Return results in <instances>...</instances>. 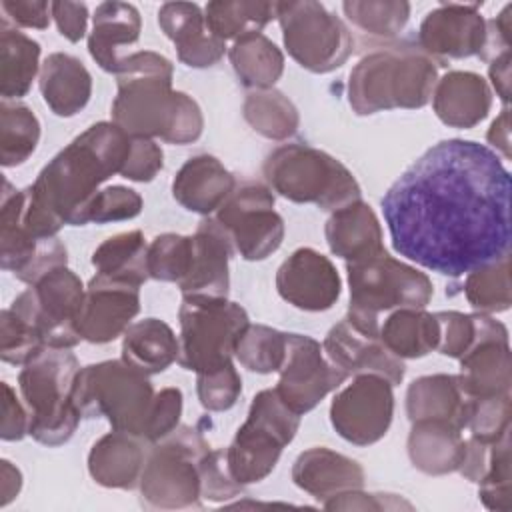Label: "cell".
I'll return each instance as SVG.
<instances>
[{
	"mask_svg": "<svg viewBox=\"0 0 512 512\" xmlns=\"http://www.w3.org/2000/svg\"><path fill=\"white\" fill-rule=\"evenodd\" d=\"M382 212L394 250L444 276L510 254V172L474 140L428 148L388 188Z\"/></svg>",
	"mask_w": 512,
	"mask_h": 512,
	"instance_id": "1",
	"label": "cell"
},
{
	"mask_svg": "<svg viewBox=\"0 0 512 512\" xmlns=\"http://www.w3.org/2000/svg\"><path fill=\"white\" fill-rule=\"evenodd\" d=\"M172 62L152 50L122 56L112 122L130 136L190 144L200 138L204 118L198 102L172 90Z\"/></svg>",
	"mask_w": 512,
	"mask_h": 512,
	"instance_id": "2",
	"label": "cell"
},
{
	"mask_svg": "<svg viewBox=\"0 0 512 512\" xmlns=\"http://www.w3.org/2000/svg\"><path fill=\"white\" fill-rule=\"evenodd\" d=\"M132 136L114 122H98L62 148L30 186L36 202L70 226H84L98 186L120 174Z\"/></svg>",
	"mask_w": 512,
	"mask_h": 512,
	"instance_id": "3",
	"label": "cell"
},
{
	"mask_svg": "<svg viewBox=\"0 0 512 512\" xmlns=\"http://www.w3.org/2000/svg\"><path fill=\"white\" fill-rule=\"evenodd\" d=\"M438 62L418 44L396 42L366 54L350 72L348 100L356 114L422 108L432 98Z\"/></svg>",
	"mask_w": 512,
	"mask_h": 512,
	"instance_id": "4",
	"label": "cell"
},
{
	"mask_svg": "<svg viewBox=\"0 0 512 512\" xmlns=\"http://www.w3.org/2000/svg\"><path fill=\"white\" fill-rule=\"evenodd\" d=\"M80 370L68 348H44L18 374L22 400L30 414L28 434L46 446H60L74 434L80 412L72 400Z\"/></svg>",
	"mask_w": 512,
	"mask_h": 512,
	"instance_id": "5",
	"label": "cell"
},
{
	"mask_svg": "<svg viewBox=\"0 0 512 512\" xmlns=\"http://www.w3.org/2000/svg\"><path fill=\"white\" fill-rule=\"evenodd\" d=\"M274 192L298 204H316L322 210H338L360 200V184L334 156L308 144H282L272 150L262 166Z\"/></svg>",
	"mask_w": 512,
	"mask_h": 512,
	"instance_id": "6",
	"label": "cell"
},
{
	"mask_svg": "<svg viewBox=\"0 0 512 512\" xmlns=\"http://www.w3.org/2000/svg\"><path fill=\"white\" fill-rule=\"evenodd\" d=\"M346 272L350 286L346 320L364 334L380 336V312L424 308L434 294L424 272L388 256L386 250L366 260L346 262Z\"/></svg>",
	"mask_w": 512,
	"mask_h": 512,
	"instance_id": "7",
	"label": "cell"
},
{
	"mask_svg": "<svg viewBox=\"0 0 512 512\" xmlns=\"http://www.w3.org/2000/svg\"><path fill=\"white\" fill-rule=\"evenodd\" d=\"M154 388L146 374L124 360H104L78 370L72 400L82 418L104 416L112 430L144 440Z\"/></svg>",
	"mask_w": 512,
	"mask_h": 512,
	"instance_id": "8",
	"label": "cell"
},
{
	"mask_svg": "<svg viewBox=\"0 0 512 512\" xmlns=\"http://www.w3.org/2000/svg\"><path fill=\"white\" fill-rule=\"evenodd\" d=\"M210 450L192 426H178L148 452L140 474L142 504L156 510L200 506V460Z\"/></svg>",
	"mask_w": 512,
	"mask_h": 512,
	"instance_id": "9",
	"label": "cell"
},
{
	"mask_svg": "<svg viewBox=\"0 0 512 512\" xmlns=\"http://www.w3.org/2000/svg\"><path fill=\"white\" fill-rule=\"evenodd\" d=\"M298 426L300 416L280 400L274 388L260 390L252 398L246 422L224 450L232 478L242 486L264 480L276 468L284 446L294 440Z\"/></svg>",
	"mask_w": 512,
	"mask_h": 512,
	"instance_id": "10",
	"label": "cell"
},
{
	"mask_svg": "<svg viewBox=\"0 0 512 512\" xmlns=\"http://www.w3.org/2000/svg\"><path fill=\"white\" fill-rule=\"evenodd\" d=\"M178 320V364L196 374H206L232 364L236 340L250 324L246 310L228 298H182Z\"/></svg>",
	"mask_w": 512,
	"mask_h": 512,
	"instance_id": "11",
	"label": "cell"
},
{
	"mask_svg": "<svg viewBox=\"0 0 512 512\" xmlns=\"http://www.w3.org/2000/svg\"><path fill=\"white\" fill-rule=\"evenodd\" d=\"M276 18L288 54L314 74L340 68L354 50L346 24L320 2H276Z\"/></svg>",
	"mask_w": 512,
	"mask_h": 512,
	"instance_id": "12",
	"label": "cell"
},
{
	"mask_svg": "<svg viewBox=\"0 0 512 512\" xmlns=\"http://www.w3.org/2000/svg\"><path fill=\"white\" fill-rule=\"evenodd\" d=\"M214 220L230 240L232 252L250 262L268 258L284 240V220L274 210V194L254 180L236 182Z\"/></svg>",
	"mask_w": 512,
	"mask_h": 512,
	"instance_id": "13",
	"label": "cell"
},
{
	"mask_svg": "<svg viewBox=\"0 0 512 512\" xmlns=\"http://www.w3.org/2000/svg\"><path fill=\"white\" fill-rule=\"evenodd\" d=\"M84 296L82 280L68 266H58L18 294L10 308L36 326L46 348H72L82 340L76 322Z\"/></svg>",
	"mask_w": 512,
	"mask_h": 512,
	"instance_id": "14",
	"label": "cell"
},
{
	"mask_svg": "<svg viewBox=\"0 0 512 512\" xmlns=\"http://www.w3.org/2000/svg\"><path fill=\"white\" fill-rule=\"evenodd\" d=\"M276 394L298 416L316 408L326 394L346 382L348 374L324 358L318 340L286 332V358L278 370Z\"/></svg>",
	"mask_w": 512,
	"mask_h": 512,
	"instance_id": "15",
	"label": "cell"
},
{
	"mask_svg": "<svg viewBox=\"0 0 512 512\" xmlns=\"http://www.w3.org/2000/svg\"><path fill=\"white\" fill-rule=\"evenodd\" d=\"M394 416L392 384L378 374H356L330 404V422L338 436L368 446L386 436Z\"/></svg>",
	"mask_w": 512,
	"mask_h": 512,
	"instance_id": "16",
	"label": "cell"
},
{
	"mask_svg": "<svg viewBox=\"0 0 512 512\" xmlns=\"http://www.w3.org/2000/svg\"><path fill=\"white\" fill-rule=\"evenodd\" d=\"M458 384L470 398L510 394V346L502 322L478 312V330L472 346L458 358Z\"/></svg>",
	"mask_w": 512,
	"mask_h": 512,
	"instance_id": "17",
	"label": "cell"
},
{
	"mask_svg": "<svg viewBox=\"0 0 512 512\" xmlns=\"http://www.w3.org/2000/svg\"><path fill=\"white\" fill-rule=\"evenodd\" d=\"M276 290L294 308L324 312L340 298L342 280L328 256L306 246L294 250L280 264Z\"/></svg>",
	"mask_w": 512,
	"mask_h": 512,
	"instance_id": "18",
	"label": "cell"
},
{
	"mask_svg": "<svg viewBox=\"0 0 512 512\" xmlns=\"http://www.w3.org/2000/svg\"><path fill=\"white\" fill-rule=\"evenodd\" d=\"M138 312V286L96 274L86 286V296L76 328L82 340L92 344H106L124 334Z\"/></svg>",
	"mask_w": 512,
	"mask_h": 512,
	"instance_id": "19",
	"label": "cell"
},
{
	"mask_svg": "<svg viewBox=\"0 0 512 512\" xmlns=\"http://www.w3.org/2000/svg\"><path fill=\"white\" fill-rule=\"evenodd\" d=\"M486 42V20L480 4H440L418 28V46L436 62L480 56Z\"/></svg>",
	"mask_w": 512,
	"mask_h": 512,
	"instance_id": "20",
	"label": "cell"
},
{
	"mask_svg": "<svg viewBox=\"0 0 512 512\" xmlns=\"http://www.w3.org/2000/svg\"><path fill=\"white\" fill-rule=\"evenodd\" d=\"M322 352L328 360L350 374H378L392 386L404 380L406 366L402 358L394 356L380 336L356 330L346 318L330 328L322 342Z\"/></svg>",
	"mask_w": 512,
	"mask_h": 512,
	"instance_id": "21",
	"label": "cell"
},
{
	"mask_svg": "<svg viewBox=\"0 0 512 512\" xmlns=\"http://www.w3.org/2000/svg\"><path fill=\"white\" fill-rule=\"evenodd\" d=\"M230 240L214 218H204L192 236V260L188 274L178 284L182 298L226 300L230 288L228 260Z\"/></svg>",
	"mask_w": 512,
	"mask_h": 512,
	"instance_id": "22",
	"label": "cell"
},
{
	"mask_svg": "<svg viewBox=\"0 0 512 512\" xmlns=\"http://www.w3.org/2000/svg\"><path fill=\"white\" fill-rule=\"evenodd\" d=\"M158 26L174 42L178 60L186 66H214L226 52V42L210 34L204 12L194 2L162 4L158 10Z\"/></svg>",
	"mask_w": 512,
	"mask_h": 512,
	"instance_id": "23",
	"label": "cell"
},
{
	"mask_svg": "<svg viewBox=\"0 0 512 512\" xmlns=\"http://www.w3.org/2000/svg\"><path fill=\"white\" fill-rule=\"evenodd\" d=\"M294 484L316 500H328L336 494L358 490L364 484L362 466L326 446L304 450L292 466Z\"/></svg>",
	"mask_w": 512,
	"mask_h": 512,
	"instance_id": "24",
	"label": "cell"
},
{
	"mask_svg": "<svg viewBox=\"0 0 512 512\" xmlns=\"http://www.w3.org/2000/svg\"><path fill=\"white\" fill-rule=\"evenodd\" d=\"M432 106L436 116L452 128H472L484 120L492 106L488 82L466 70L446 72L432 90Z\"/></svg>",
	"mask_w": 512,
	"mask_h": 512,
	"instance_id": "25",
	"label": "cell"
},
{
	"mask_svg": "<svg viewBox=\"0 0 512 512\" xmlns=\"http://www.w3.org/2000/svg\"><path fill=\"white\" fill-rule=\"evenodd\" d=\"M234 186V176L218 158L198 154L188 158L176 172L172 180V196L186 210L208 216L224 204Z\"/></svg>",
	"mask_w": 512,
	"mask_h": 512,
	"instance_id": "26",
	"label": "cell"
},
{
	"mask_svg": "<svg viewBox=\"0 0 512 512\" xmlns=\"http://www.w3.org/2000/svg\"><path fill=\"white\" fill-rule=\"evenodd\" d=\"M332 254L346 262H358L384 252L382 228L370 204L356 200L330 214L324 226Z\"/></svg>",
	"mask_w": 512,
	"mask_h": 512,
	"instance_id": "27",
	"label": "cell"
},
{
	"mask_svg": "<svg viewBox=\"0 0 512 512\" xmlns=\"http://www.w3.org/2000/svg\"><path fill=\"white\" fill-rule=\"evenodd\" d=\"M140 436L114 430L94 442L88 454V472L104 488L130 490L140 482L146 450Z\"/></svg>",
	"mask_w": 512,
	"mask_h": 512,
	"instance_id": "28",
	"label": "cell"
},
{
	"mask_svg": "<svg viewBox=\"0 0 512 512\" xmlns=\"http://www.w3.org/2000/svg\"><path fill=\"white\" fill-rule=\"evenodd\" d=\"M38 86L46 106L56 116L70 118L88 104L92 76L76 56L54 52L40 66Z\"/></svg>",
	"mask_w": 512,
	"mask_h": 512,
	"instance_id": "29",
	"label": "cell"
},
{
	"mask_svg": "<svg viewBox=\"0 0 512 512\" xmlns=\"http://www.w3.org/2000/svg\"><path fill=\"white\" fill-rule=\"evenodd\" d=\"M466 450L462 430L444 420H416L408 434V456L414 468L440 476L460 468Z\"/></svg>",
	"mask_w": 512,
	"mask_h": 512,
	"instance_id": "30",
	"label": "cell"
},
{
	"mask_svg": "<svg viewBox=\"0 0 512 512\" xmlns=\"http://www.w3.org/2000/svg\"><path fill=\"white\" fill-rule=\"evenodd\" d=\"M142 18L136 6L126 2H102L92 16V32L88 36V52L96 64L116 74L122 56L120 46L138 42Z\"/></svg>",
	"mask_w": 512,
	"mask_h": 512,
	"instance_id": "31",
	"label": "cell"
},
{
	"mask_svg": "<svg viewBox=\"0 0 512 512\" xmlns=\"http://www.w3.org/2000/svg\"><path fill=\"white\" fill-rule=\"evenodd\" d=\"M470 396L458 384L456 374H432L416 378L406 392V414L416 420H444L466 428Z\"/></svg>",
	"mask_w": 512,
	"mask_h": 512,
	"instance_id": "32",
	"label": "cell"
},
{
	"mask_svg": "<svg viewBox=\"0 0 512 512\" xmlns=\"http://www.w3.org/2000/svg\"><path fill=\"white\" fill-rule=\"evenodd\" d=\"M178 338L160 318H144L130 324L122 338V360L146 376L164 372L178 360Z\"/></svg>",
	"mask_w": 512,
	"mask_h": 512,
	"instance_id": "33",
	"label": "cell"
},
{
	"mask_svg": "<svg viewBox=\"0 0 512 512\" xmlns=\"http://www.w3.org/2000/svg\"><path fill=\"white\" fill-rule=\"evenodd\" d=\"M40 60V44L0 20V94L4 100H18L28 94Z\"/></svg>",
	"mask_w": 512,
	"mask_h": 512,
	"instance_id": "34",
	"label": "cell"
},
{
	"mask_svg": "<svg viewBox=\"0 0 512 512\" xmlns=\"http://www.w3.org/2000/svg\"><path fill=\"white\" fill-rule=\"evenodd\" d=\"M438 320L422 308H398L380 326V340L398 358H422L436 350Z\"/></svg>",
	"mask_w": 512,
	"mask_h": 512,
	"instance_id": "35",
	"label": "cell"
},
{
	"mask_svg": "<svg viewBox=\"0 0 512 512\" xmlns=\"http://www.w3.org/2000/svg\"><path fill=\"white\" fill-rule=\"evenodd\" d=\"M228 56L236 76L246 88H272L284 72V56L280 48L262 32H248L236 38Z\"/></svg>",
	"mask_w": 512,
	"mask_h": 512,
	"instance_id": "36",
	"label": "cell"
},
{
	"mask_svg": "<svg viewBox=\"0 0 512 512\" xmlns=\"http://www.w3.org/2000/svg\"><path fill=\"white\" fill-rule=\"evenodd\" d=\"M148 244L140 230H128L106 238L92 254L98 276L142 286L148 276Z\"/></svg>",
	"mask_w": 512,
	"mask_h": 512,
	"instance_id": "37",
	"label": "cell"
},
{
	"mask_svg": "<svg viewBox=\"0 0 512 512\" xmlns=\"http://www.w3.org/2000/svg\"><path fill=\"white\" fill-rule=\"evenodd\" d=\"M276 18V2L216 0L204 6V20L220 40H236L248 32H260Z\"/></svg>",
	"mask_w": 512,
	"mask_h": 512,
	"instance_id": "38",
	"label": "cell"
},
{
	"mask_svg": "<svg viewBox=\"0 0 512 512\" xmlns=\"http://www.w3.org/2000/svg\"><path fill=\"white\" fill-rule=\"evenodd\" d=\"M246 122L268 140H286L298 130L296 106L274 88L252 90L242 106Z\"/></svg>",
	"mask_w": 512,
	"mask_h": 512,
	"instance_id": "39",
	"label": "cell"
},
{
	"mask_svg": "<svg viewBox=\"0 0 512 512\" xmlns=\"http://www.w3.org/2000/svg\"><path fill=\"white\" fill-rule=\"evenodd\" d=\"M40 140V122L22 102L0 104V162L4 168L26 162Z\"/></svg>",
	"mask_w": 512,
	"mask_h": 512,
	"instance_id": "40",
	"label": "cell"
},
{
	"mask_svg": "<svg viewBox=\"0 0 512 512\" xmlns=\"http://www.w3.org/2000/svg\"><path fill=\"white\" fill-rule=\"evenodd\" d=\"M464 296L482 314L510 308V254L468 272Z\"/></svg>",
	"mask_w": 512,
	"mask_h": 512,
	"instance_id": "41",
	"label": "cell"
},
{
	"mask_svg": "<svg viewBox=\"0 0 512 512\" xmlns=\"http://www.w3.org/2000/svg\"><path fill=\"white\" fill-rule=\"evenodd\" d=\"M234 356L250 372H278L286 358V332L264 324H248L236 340Z\"/></svg>",
	"mask_w": 512,
	"mask_h": 512,
	"instance_id": "42",
	"label": "cell"
},
{
	"mask_svg": "<svg viewBox=\"0 0 512 512\" xmlns=\"http://www.w3.org/2000/svg\"><path fill=\"white\" fill-rule=\"evenodd\" d=\"M342 10L356 28L380 38L396 36L410 18V4L404 0H352L344 2Z\"/></svg>",
	"mask_w": 512,
	"mask_h": 512,
	"instance_id": "43",
	"label": "cell"
},
{
	"mask_svg": "<svg viewBox=\"0 0 512 512\" xmlns=\"http://www.w3.org/2000/svg\"><path fill=\"white\" fill-rule=\"evenodd\" d=\"M192 260V236L166 232L148 244V276L162 282L180 284Z\"/></svg>",
	"mask_w": 512,
	"mask_h": 512,
	"instance_id": "44",
	"label": "cell"
},
{
	"mask_svg": "<svg viewBox=\"0 0 512 512\" xmlns=\"http://www.w3.org/2000/svg\"><path fill=\"white\" fill-rule=\"evenodd\" d=\"M46 346L36 326L12 308L0 312V358L8 364H26Z\"/></svg>",
	"mask_w": 512,
	"mask_h": 512,
	"instance_id": "45",
	"label": "cell"
},
{
	"mask_svg": "<svg viewBox=\"0 0 512 512\" xmlns=\"http://www.w3.org/2000/svg\"><path fill=\"white\" fill-rule=\"evenodd\" d=\"M478 486V496L488 510L510 512V434L490 444L488 468Z\"/></svg>",
	"mask_w": 512,
	"mask_h": 512,
	"instance_id": "46",
	"label": "cell"
},
{
	"mask_svg": "<svg viewBox=\"0 0 512 512\" xmlns=\"http://www.w3.org/2000/svg\"><path fill=\"white\" fill-rule=\"evenodd\" d=\"M466 428L482 442H496L510 434V394L470 398Z\"/></svg>",
	"mask_w": 512,
	"mask_h": 512,
	"instance_id": "47",
	"label": "cell"
},
{
	"mask_svg": "<svg viewBox=\"0 0 512 512\" xmlns=\"http://www.w3.org/2000/svg\"><path fill=\"white\" fill-rule=\"evenodd\" d=\"M142 212V196L126 186L114 184L98 190V194L92 198L86 222L94 224H106V222H120L136 218Z\"/></svg>",
	"mask_w": 512,
	"mask_h": 512,
	"instance_id": "48",
	"label": "cell"
},
{
	"mask_svg": "<svg viewBox=\"0 0 512 512\" xmlns=\"http://www.w3.org/2000/svg\"><path fill=\"white\" fill-rule=\"evenodd\" d=\"M198 400L210 412H224L230 410L242 394V380L236 372L234 364L224 368L198 374L196 380Z\"/></svg>",
	"mask_w": 512,
	"mask_h": 512,
	"instance_id": "49",
	"label": "cell"
},
{
	"mask_svg": "<svg viewBox=\"0 0 512 512\" xmlns=\"http://www.w3.org/2000/svg\"><path fill=\"white\" fill-rule=\"evenodd\" d=\"M440 328L436 350L450 358H460L474 342L478 330V314H464L456 310L434 314Z\"/></svg>",
	"mask_w": 512,
	"mask_h": 512,
	"instance_id": "50",
	"label": "cell"
},
{
	"mask_svg": "<svg viewBox=\"0 0 512 512\" xmlns=\"http://www.w3.org/2000/svg\"><path fill=\"white\" fill-rule=\"evenodd\" d=\"M200 492L202 498L224 502L242 494V484L236 482L228 470L224 450H208L200 460Z\"/></svg>",
	"mask_w": 512,
	"mask_h": 512,
	"instance_id": "51",
	"label": "cell"
},
{
	"mask_svg": "<svg viewBox=\"0 0 512 512\" xmlns=\"http://www.w3.org/2000/svg\"><path fill=\"white\" fill-rule=\"evenodd\" d=\"M180 414H182V392H180V388L170 386V388H162L160 392H156L152 408H150L144 440L156 444L158 440L166 438L172 430L178 428Z\"/></svg>",
	"mask_w": 512,
	"mask_h": 512,
	"instance_id": "52",
	"label": "cell"
},
{
	"mask_svg": "<svg viewBox=\"0 0 512 512\" xmlns=\"http://www.w3.org/2000/svg\"><path fill=\"white\" fill-rule=\"evenodd\" d=\"M164 166V154L152 138L132 136L130 156L120 172L122 178L134 182H150Z\"/></svg>",
	"mask_w": 512,
	"mask_h": 512,
	"instance_id": "53",
	"label": "cell"
},
{
	"mask_svg": "<svg viewBox=\"0 0 512 512\" xmlns=\"http://www.w3.org/2000/svg\"><path fill=\"white\" fill-rule=\"evenodd\" d=\"M326 510H388V508H412L408 502L394 498V494H366L348 490L324 500Z\"/></svg>",
	"mask_w": 512,
	"mask_h": 512,
	"instance_id": "54",
	"label": "cell"
},
{
	"mask_svg": "<svg viewBox=\"0 0 512 512\" xmlns=\"http://www.w3.org/2000/svg\"><path fill=\"white\" fill-rule=\"evenodd\" d=\"M0 8L18 26L44 30L50 24L52 4L44 0H2Z\"/></svg>",
	"mask_w": 512,
	"mask_h": 512,
	"instance_id": "55",
	"label": "cell"
},
{
	"mask_svg": "<svg viewBox=\"0 0 512 512\" xmlns=\"http://www.w3.org/2000/svg\"><path fill=\"white\" fill-rule=\"evenodd\" d=\"M2 424H0V436L2 440H20L28 434V424H30V414L28 408L20 404L16 398V392L10 388L8 382H2Z\"/></svg>",
	"mask_w": 512,
	"mask_h": 512,
	"instance_id": "56",
	"label": "cell"
},
{
	"mask_svg": "<svg viewBox=\"0 0 512 512\" xmlns=\"http://www.w3.org/2000/svg\"><path fill=\"white\" fill-rule=\"evenodd\" d=\"M52 18L56 20L58 32L70 40L80 42L86 34L88 24V8L82 2H50Z\"/></svg>",
	"mask_w": 512,
	"mask_h": 512,
	"instance_id": "57",
	"label": "cell"
},
{
	"mask_svg": "<svg viewBox=\"0 0 512 512\" xmlns=\"http://www.w3.org/2000/svg\"><path fill=\"white\" fill-rule=\"evenodd\" d=\"M492 86L504 104L510 102V52H504L490 60L488 68Z\"/></svg>",
	"mask_w": 512,
	"mask_h": 512,
	"instance_id": "58",
	"label": "cell"
},
{
	"mask_svg": "<svg viewBox=\"0 0 512 512\" xmlns=\"http://www.w3.org/2000/svg\"><path fill=\"white\" fill-rule=\"evenodd\" d=\"M0 478H2V482H0V506H6L18 496V492L22 488V474L16 466H12V462L2 460L0 462Z\"/></svg>",
	"mask_w": 512,
	"mask_h": 512,
	"instance_id": "59",
	"label": "cell"
},
{
	"mask_svg": "<svg viewBox=\"0 0 512 512\" xmlns=\"http://www.w3.org/2000/svg\"><path fill=\"white\" fill-rule=\"evenodd\" d=\"M486 140L496 150H500L506 158H510V114H508V108H504L500 112V116L492 122L490 130L486 134Z\"/></svg>",
	"mask_w": 512,
	"mask_h": 512,
	"instance_id": "60",
	"label": "cell"
}]
</instances>
